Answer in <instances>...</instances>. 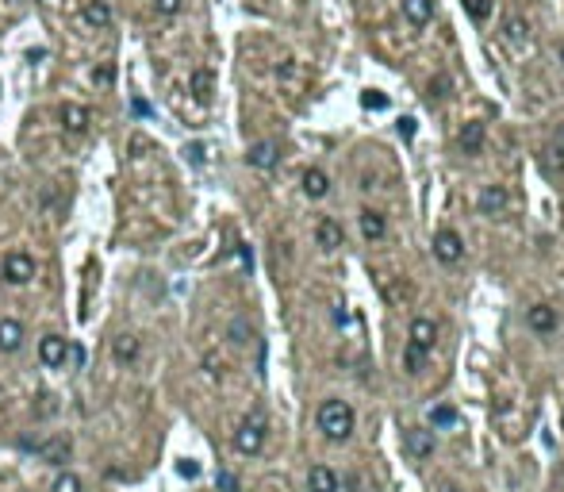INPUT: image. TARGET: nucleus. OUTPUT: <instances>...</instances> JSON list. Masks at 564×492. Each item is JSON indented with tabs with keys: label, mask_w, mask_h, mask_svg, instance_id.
<instances>
[{
	"label": "nucleus",
	"mask_w": 564,
	"mask_h": 492,
	"mask_svg": "<svg viewBox=\"0 0 564 492\" xmlns=\"http://www.w3.org/2000/svg\"><path fill=\"white\" fill-rule=\"evenodd\" d=\"M319 431L326 434L331 442H346L349 434H353V408H349L346 400H323L319 404Z\"/></svg>",
	"instance_id": "1"
},
{
	"label": "nucleus",
	"mask_w": 564,
	"mask_h": 492,
	"mask_svg": "<svg viewBox=\"0 0 564 492\" xmlns=\"http://www.w3.org/2000/svg\"><path fill=\"white\" fill-rule=\"evenodd\" d=\"M261 446H265V416L254 412V416H246L238 423V431H234V450L238 454H258Z\"/></svg>",
	"instance_id": "2"
},
{
	"label": "nucleus",
	"mask_w": 564,
	"mask_h": 492,
	"mask_svg": "<svg viewBox=\"0 0 564 492\" xmlns=\"http://www.w3.org/2000/svg\"><path fill=\"white\" fill-rule=\"evenodd\" d=\"M0 277H4L8 285H27L35 277V258H31V254H24V251L4 254V262H0Z\"/></svg>",
	"instance_id": "3"
},
{
	"label": "nucleus",
	"mask_w": 564,
	"mask_h": 492,
	"mask_svg": "<svg viewBox=\"0 0 564 492\" xmlns=\"http://www.w3.org/2000/svg\"><path fill=\"white\" fill-rule=\"evenodd\" d=\"M434 258H438L441 266H457V262L465 258V239L457 231H449V227H441V231L434 235Z\"/></svg>",
	"instance_id": "4"
},
{
	"label": "nucleus",
	"mask_w": 564,
	"mask_h": 492,
	"mask_svg": "<svg viewBox=\"0 0 564 492\" xmlns=\"http://www.w3.org/2000/svg\"><path fill=\"white\" fill-rule=\"evenodd\" d=\"M476 204H480V216H503L506 208H511V192L503 189V185H484L480 196H476Z\"/></svg>",
	"instance_id": "5"
},
{
	"label": "nucleus",
	"mask_w": 564,
	"mask_h": 492,
	"mask_svg": "<svg viewBox=\"0 0 564 492\" xmlns=\"http://www.w3.org/2000/svg\"><path fill=\"white\" fill-rule=\"evenodd\" d=\"M538 166H541V173H545V177H564V131L556 135L549 146H541Z\"/></svg>",
	"instance_id": "6"
},
{
	"label": "nucleus",
	"mask_w": 564,
	"mask_h": 492,
	"mask_svg": "<svg viewBox=\"0 0 564 492\" xmlns=\"http://www.w3.org/2000/svg\"><path fill=\"white\" fill-rule=\"evenodd\" d=\"M35 450H39V458H42V461H50V466H66L69 454H73V442H69L66 434H54V439L39 442Z\"/></svg>",
	"instance_id": "7"
},
{
	"label": "nucleus",
	"mask_w": 564,
	"mask_h": 492,
	"mask_svg": "<svg viewBox=\"0 0 564 492\" xmlns=\"http://www.w3.org/2000/svg\"><path fill=\"white\" fill-rule=\"evenodd\" d=\"M66 354H69V342L62 339V334H46V339L39 342V358L46 369H58L66 366Z\"/></svg>",
	"instance_id": "8"
},
{
	"label": "nucleus",
	"mask_w": 564,
	"mask_h": 492,
	"mask_svg": "<svg viewBox=\"0 0 564 492\" xmlns=\"http://www.w3.org/2000/svg\"><path fill=\"white\" fill-rule=\"evenodd\" d=\"M526 323H530L534 334H553L556 331V308H549V304H534L530 312H526Z\"/></svg>",
	"instance_id": "9"
},
{
	"label": "nucleus",
	"mask_w": 564,
	"mask_h": 492,
	"mask_svg": "<svg viewBox=\"0 0 564 492\" xmlns=\"http://www.w3.org/2000/svg\"><path fill=\"white\" fill-rule=\"evenodd\" d=\"M403 16L411 27H430L434 24V0H403Z\"/></svg>",
	"instance_id": "10"
},
{
	"label": "nucleus",
	"mask_w": 564,
	"mask_h": 492,
	"mask_svg": "<svg viewBox=\"0 0 564 492\" xmlns=\"http://www.w3.org/2000/svg\"><path fill=\"white\" fill-rule=\"evenodd\" d=\"M58 116H62V127L73 131V135H85V131H89V124H92V116H89L85 104H62Z\"/></svg>",
	"instance_id": "11"
},
{
	"label": "nucleus",
	"mask_w": 564,
	"mask_h": 492,
	"mask_svg": "<svg viewBox=\"0 0 564 492\" xmlns=\"http://www.w3.org/2000/svg\"><path fill=\"white\" fill-rule=\"evenodd\" d=\"M307 489H311V492H342V481H338V473H334L331 466H311V473H307Z\"/></svg>",
	"instance_id": "12"
},
{
	"label": "nucleus",
	"mask_w": 564,
	"mask_h": 492,
	"mask_svg": "<svg viewBox=\"0 0 564 492\" xmlns=\"http://www.w3.org/2000/svg\"><path fill=\"white\" fill-rule=\"evenodd\" d=\"M411 342H415V346H423V350H430L434 342H438V323H434L430 316L411 319Z\"/></svg>",
	"instance_id": "13"
},
{
	"label": "nucleus",
	"mask_w": 564,
	"mask_h": 492,
	"mask_svg": "<svg viewBox=\"0 0 564 492\" xmlns=\"http://www.w3.org/2000/svg\"><path fill=\"white\" fill-rule=\"evenodd\" d=\"M276 158H281L276 142H254V146H249V154H246V162H249L254 169H273Z\"/></svg>",
	"instance_id": "14"
},
{
	"label": "nucleus",
	"mask_w": 564,
	"mask_h": 492,
	"mask_svg": "<svg viewBox=\"0 0 564 492\" xmlns=\"http://www.w3.org/2000/svg\"><path fill=\"white\" fill-rule=\"evenodd\" d=\"M24 346V323L19 319H0V350L16 354Z\"/></svg>",
	"instance_id": "15"
},
{
	"label": "nucleus",
	"mask_w": 564,
	"mask_h": 492,
	"mask_svg": "<svg viewBox=\"0 0 564 492\" xmlns=\"http://www.w3.org/2000/svg\"><path fill=\"white\" fill-rule=\"evenodd\" d=\"M457 142H461L465 154H480L484 151V124L480 119H468V124L461 127V135H457Z\"/></svg>",
	"instance_id": "16"
},
{
	"label": "nucleus",
	"mask_w": 564,
	"mask_h": 492,
	"mask_svg": "<svg viewBox=\"0 0 564 492\" xmlns=\"http://www.w3.org/2000/svg\"><path fill=\"white\" fill-rule=\"evenodd\" d=\"M315 239H319V246H323V251H338L342 246V227H338V219H319L315 223Z\"/></svg>",
	"instance_id": "17"
},
{
	"label": "nucleus",
	"mask_w": 564,
	"mask_h": 492,
	"mask_svg": "<svg viewBox=\"0 0 564 492\" xmlns=\"http://www.w3.org/2000/svg\"><path fill=\"white\" fill-rule=\"evenodd\" d=\"M303 192L311 196V201H323L326 192H331V177L323 173V169H303Z\"/></svg>",
	"instance_id": "18"
},
{
	"label": "nucleus",
	"mask_w": 564,
	"mask_h": 492,
	"mask_svg": "<svg viewBox=\"0 0 564 492\" xmlns=\"http://www.w3.org/2000/svg\"><path fill=\"white\" fill-rule=\"evenodd\" d=\"M361 235H365L369 242L384 239V235H388V219H384L376 208H365V212H361Z\"/></svg>",
	"instance_id": "19"
},
{
	"label": "nucleus",
	"mask_w": 564,
	"mask_h": 492,
	"mask_svg": "<svg viewBox=\"0 0 564 492\" xmlns=\"http://www.w3.org/2000/svg\"><path fill=\"white\" fill-rule=\"evenodd\" d=\"M403 446H407L411 458H430V454H434V434L430 431H407Z\"/></svg>",
	"instance_id": "20"
},
{
	"label": "nucleus",
	"mask_w": 564,
	"mask_h": 492,
	"mask_svg": "<svg viewBox=\"0 0 564 492\" xmlns=\"http://www.w3.org/2000/svg\"><path fill=\"white\" fill-rule=\"evenodd\" d=\"M112 358H116L119 366H131V362L139 358V339H134V334H119V339L112 342Z\"/></svg>",
	"instance_id": "21"
},
{
	"label": "nucleus",
	"mask_w": 564,
	"mask_h": 492,
	"mask_svg": "<svg viewBox=\"0 0 564 492\" xmlns=\"http://www.w3.org/2000/svg\"><path fill=\"white\" fill-rule=\"evenodd\" d=\"M81 16H85V24H89V27H108L112 24V8L104 4V0H89Z\"/></svg>",
	"instance_id": "22"
},
{
	"label": "nucleus",
	"mask_w": 564,
	"mask_h": 492,
	"mask_svg": "<svg viewBox=\"0 0 564 492\" xmlns=\"http://www.w3.org/2000/svg\"><path fill=\"white\" fill-rule=\"evenodd\" d=\"M211 89H215L211 69H196V74H192V96H196L200 104H208L211 101Z\"/></svg>",
	"instance_id": "23"
},
{
	"label": "nucleus",
	"mask_w": 564,
	"mask_h": 492,
	"mask_svg": "<svg viewBox=\"0 0 564 492\" xmlns=\"http://www.w3.org/2000/svg\"><path fill=\"white\" fill-rule=\"evenodd\" d=\"M503 35H506V42H515V46H522L526 39H530V24H526L522 16H506V24H503Z\"/></svg>",
	"instance_id": "24"
},
{
	"label": "nucleus",
	"mask_w": 564,
	"mask_h": 492,
	"mask_svg": "<svg viewBox=\"0 0 564 492\" xmlns=\"http://www.w3.org/2000/svg\"><path fill=\"white\" fill-rule=\"evenodd\" d=\"M423 362H426V350H423V346H415V342H407V350H403L407 373H418V369H423Z\"/></svg>",
	"instance_id": "25"
},
{
	"label": "nucleus",
	"mask_w": 564,
	"mask_h": 492,
	"mask_svg": "<svg viewBox=\"0 0 564 492\" xmlns=\"http://www.w3.org/2000/svg\"><path fill=\"white\" fill-rule=\"evenodd\" d=\"M430 423L434 427H457V412L449 408V404H438V408H430Z\"/></svg>",
	"instance_id": "26"
},
{
	"label": "nucleus",
	"mask_w": 564,
	"mask_h": 492,
	"mask_svg": "<svg viewBox=\"0 0 564 492\" xmlns=\"http://www.w3.org/2000/svg\"><path fill=\"white\" fill-rule=\"evenodd\" d=\"M465 8H468V16H473L476 24H488L491 19V0H465Z\"/></svg>",
	"instance_id": "27"
},
{
	"label": "nucleus",
	"mask_w": 564,
	"mask_h": 492,
	"mask_svg": "<svg viewBox=\"0 0 564 492\" xmlns=\"http://www.w3.org/2000/svg\"><path fill=\"white\" fill-rule=\"evenodd\" d=\"M54 492H81V477L77 473H58L54 477Z\"/></svg>",
	"instance_id": "28"
},
{
	"label": "nucleus",
	"mask_w": 564,
	"mask_h": 492,
	"mask_svg": "<svg viewBox=\"0 0 564 492\" xmlns=\"http://www.w3.org/2000/svg\"><path fill=\"white\" fill-rule=\"evenodd\" d=\"M215 489L219 492H238V477H234L231 469H219V473H215Z\"/></svg>",
	"instance_id": "29"
},
{
	"label": "nucleus",
	"mask_w": 564,
	"mask_h": 492,
	"mask_svg": "<svg viewBox=\"0 0 564 492\" xmlns=\"http://www.w3.org/2000/svg\"><path fill=\"white\" fill-rule=\"evenodd\" d=\"M154 8H158V16H177L184 8V0H154Z\"/></svg>",
	"instance_id": "30"
},
{
	"label": "nucleus",
	"mask_w": 564,
	"mask_h": 492,
	"mask_svg": "<svg viewBox=\"0 0 564 492\" xmlns=\"http://www.w3.org/2000/svg\"><path fill=\"white\" fill-rule=\"evenodd\" d=\"M184 154L192 158V166H204V162H208V146H204V142H192Z\"/></svg>",
	"instance_id": "31"
},
{
	"label": "nucleus",
	"mask_w": 564,
	"mask_h": 492,
	"mask_svg": "<svg viewBox=\"0 0 564 492\" xmlns=\"http://www.w3.org/2000/svg\"><path fill=\"white\" fill-rule=\"evenodd\" d=\"M446 89H449V77L438 74V77L430 81V96H434V101H441V96H446Z\"/></svg>",
	"instance_id": "32"
},
{
	"label": "nucleus",
	"mask_w": 564,
	"mask_h": 492,
	"mask_svg": "<svg viewBox=\"0 0 564 492\" xmlns=\"http://www.w3.org/2000/svg\"><path fill=\"white\" fill-rule=\"evenodd\" d=\"M92 81H96V85H112V81H116V69H112V66L92 69Z\"/></svg>",
	"instance_id": "33"
},
{
	"label": "nucleus",
	"mask_w": 564,
	"mask_h": 492,
	"mask_svg": "<svg viewBox=\"0 0 564 492\" xmlns=\"http://www.w3.org/2000/svg\"><path fill=\"white\" fill-rule=\"evenodd\" d=\"M361 101H365V108H384V104H388V101L380 96V92H365Z\"/></svg>",
	"instance_id": "34"
},
{
	"label": "nucleus",
	"mask_w": 564,
	"mask_h": 492,
	"mask_svg": "<svg viewBox=\"0 0 564 492\" xmlns=\"http://www.w3.org/2000/svg\"><path fill=\"white\" fill-rule=\"evenodd\" d=\"M399 135H403V139H411V135H415V119H411V116L399 119Z\"/></svg>",
	"instance_id": "35"
},
{
	"label": "nucleus",
	"mask_w": 564,
	"mask_h": 492,
	"mask_svg": "<svg viewBox=\"0 0 564 492\" xmlns=\"http://www.w3.org/2000/svg\"><path fill=\"white\" fill-rule=\"evenodd\" d=\"M177 473H181V477H196L200 466H196V461H181V466H177Z\"/></svg>",
	"instance_id": "36"
},
{
	"label": "nucleus",
	"mask_w": 564,
	"mask_h": 492,
	"mask_svg": "<svg viewBox=\"0 0 564 492\" xmlns=\"http://www.w3.org/2000/svg\"><path fill=\"white\" fill-rule=\"evenodd\" d=\"M231 334H234V342H246V323H234Z\"/></svg>",
	"instance_id": "37"
},
{
	"label": "nucleus",
	"mask_w": 564,
	"mask_h": 492,
	"mask_svg": "<svg viewBox=\"0 0 564 492\" xmlns=\"http://www.w3.org/2000/svg\"><path fill=\"white\" fill-rule=\"evenodd\" d=\"M134 116H150V104L146 101H134Z\"/></svg>",
	"instance_id": "38"
},
{
	"label": "nucleus",
	"mask_w": 564,
	"mask_h": 492,
	"mask_svg": "<svg viewBox=\"0 0 564 492\" xmlns=\"http://www.w3.org/2000/svg\"><path fill=\"white\" fill-rule=\"evenodd\" d=\"M441 492H461V489H457V484H446V489H441Z\"/></svg>",
	"instance_id": "39"
}]
</instances>
